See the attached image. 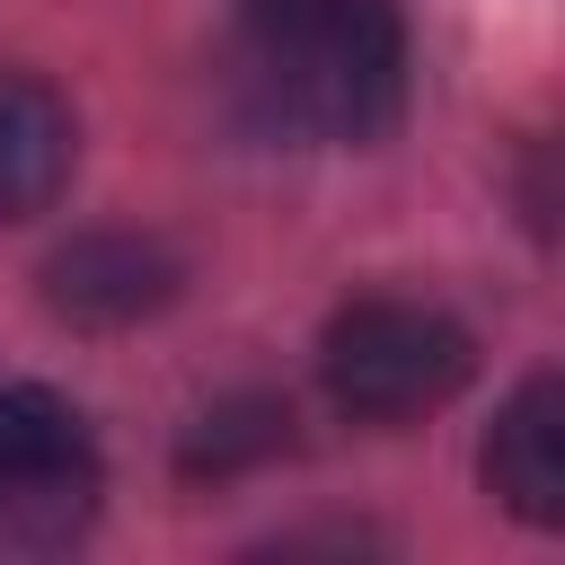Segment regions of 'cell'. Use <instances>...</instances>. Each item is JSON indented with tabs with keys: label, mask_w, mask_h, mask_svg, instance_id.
<instances>
[{
	"label": "cell",
	"mask_w": 565,
	"mask_h": 565,
	"mask_svg": "<svg viewBox=\"0 0 565 565\" xmlns=\"http://www.w3.org/2000/svg\"><path fill=\"white\" fill-rule=\"evenodd\" d=\"M238 88L274 132L380 141L406 106L397 0H238Z\"/></svg>",
	"instance_id": "obj_1"
},
{
	"label": "cell",
	"mask_w": 565,
	"mask_h": 565,
	"mask_svg": "<svg viewBox=\"0 0 565 565\" xmlns=\"http://www.w3.org/2000/svg\"><path fill=\"white\" fill-rule=\"evenodd\" d=\"M477 371V344L433 300H353L318 335V380L353 424H415L450 406Z\"/></svg>",
	"instance_id": "obj_2"
},
{
	"label": "cell",
	"mask_w": 565,
	"mask_h": 565,
	"mask_svg": "<svg viewBox=\"0 0 565 565\" xmlns=\"http://www.w3.org/2000/svg\"><path fill=\"white\" fill-rule=\"evenodd\" d=\"M97 512V441L71 397L0 380V547H71Z\"/></svg>",
	"instance_id": "obj_3"
},
{
	"label": "cell",
	"mask_w": 565,
	"mask_h": 565,
	"mask_svg": "<svg viewBox=\"0 0 565 565\" xmlns=\"http://www.w3.org/2000/svg\"><path fill=\"white\" fill-rule=\"evenodd\" d=\"M177 291V256L159 238H132V230H97V238H71L53 265H44V300L53 318L71 327H132L150 309H168Z\"/></svg>",
	"instance_id": "obj_4"
},
{
	"label": "cell",
	"mask_w": 565,
	"mask_h": 565,
	"mask_svg": "<svg viewBox=\"0 0 565 565\" xmlns=\"http://www.w3.org/2000/svg\"><path fill=\"white\" fill-rule=\"evenodd\" d=\"M477 468H486V494H494L503 512H521V521H539V530L565 521V380H556V371H539V380H521V388L503 397Z\"/></svg>",
	"instance_id": "obj_5"
},
{
	"label": "cell",
	"mask_w": 565,
	"mask_h": 565,
	"mask_svg": "<svg viewBox=\"0 0 565 565\" xmlns=\"http://www.w3.org/2000/svg\"><path fill=\"white\" fill-rule=\"evenodd\" d=\"M71 150H79L71 106L35 71H0V230L35 221L71 185Z\"/></svg>",
	"instance_id": "obj_6"
},
{
	"label": "cell",
	"mask_w": 565,
	"mask_h": 565,
	"mask_svg": "<svg viewBox=\"0 0 565 565\" xmlns=\"http://www.w3.org/2000/svg\"><path fill=\"white\" fill-rule=\"evenodd\" d=\"M291 441V415L274 406V397H238V406H212L203 424H194V441H185V468L203 477H221V468H247V459H265V450H282Z\"/></svg>",
	"instance_id": "obj_7"
}]
</instances>
